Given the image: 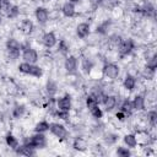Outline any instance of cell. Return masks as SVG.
<instances>
[{"label": "cell", "instance_id": "obj_15", "mask_svg": "<svg viewBox=\"0 0 157 157\" xmlns=\"http://www.w3.org/2000/svg\"><path fill=\"white\" fill-rule=\"evenodd\" d=\"M140 15H142L144 17L147 18H153L156 15V7L152 2L146 1L142 5H140Z\"/></svg>", "mask_w": 157, "mask_h": 157}, {"label": "cell", "instance_id": "obj_14", "mask_svg": "<svg viewBox=\"0 0 157 157\" xmlns=\"http://www.w3.org/2000/svg\"><path fill=\"white\" fill-rule=\"evenodd\" d=\"M60 12L64 17L66 18H72L75 15H76V6L74 2H70V1H65L63 2V5L60 6Z\"/></svg>", "mask_w": 157, "mask_h": 157}, {"label": "cell", "instance_id": "obj_6", "mask_svg": "<svg viewBox=\"0 0 157 157\" xmlns=\"http://www.w3.org/2000/svg\"><path fill=\"white\" fill-rule=\"evenodd\" d=\"M49 131L52 135H54L59 140H65L69 136V131H67L66 126L61 123H58V121L49 123Z\"/></svg>", "mask_w": 157, "mask_h": 157}, {"label": "cell", "instance_id": "obj_18", "mask_svg": "<svg viewBox=\"0 0 157 157\" xmlns=\"http://www.w3.org/2000/svg\"><path fill=\"white\" fill-rule=\"evenodd\" d=\"M20 31L25 34V36H29L33 33L34 31V23L31 18H23L20 23Z\"/></svg>", "mask_w": 157, "mask_h": 157}, {"label": "cell", "instance_id": "obj_32", "mask_svg": "<svg viewBox=\"0 0 157 157\" xmlns=\"http://www.w3.org/2000/svg\"><path fill=\"white\" fill-rule=\"evenodd\" d=\"M119 136L118 134H114V132H107L104 134V137H103V141L107 146H112V145H115L117 141H118Z\"/></svg>", "mask_w": 157, "mask_h": 157}, {"label": "cell", "instance_id": "obj_45", "mask_svg": "<svg viewBox=\"0 0 157 157\" xmlns=\"http://www.w3.org/2000/svg\"><path fill=\"white\" fill-rule=\"evenodd\" d=\"M1 23H2V13L0 12V25H1Z\"/></svg>", "mask_w": 157, "mask_h": 157}, {"label": "cell", "instance_id": "obj_19", "mask_svg": "<svg viewBox=\"0 0 157 157\" xmlns=\"http://www.w3.org/2000/svg\"><path fill=\"white\" fill-rule=\"evenodd\" d=\"M44 90H45V93L49 98H54L59 91V87H58V83L52 80V78H48V81L45 82V86H44Z\"/></svg>", "mask_w": 157, "mask_h": 157}, {"label": "cell", "instance_id": "obj_24", "mask_svg": "<svg viewBox=\"0 0 157 157\" xmlns=\"http://www.w3.org/2000/svg\"><path fill=\"white\" fill-rule=\"evenodd\" d=\"M26 113V105L22 103H16L11 109V115L13 119H21Z\"/></svg>", "mask_w": 157, "mask_h": 157}, {"label": "cell", "instance_id": "obj_27", "mask_svg": "<svg viewBox=\"0 0 157 157\" xmlns=\"http://www.w3.org/2000/svg\"><path fill=\"white\" fill-rule=\"evenodd\" d=\"M56 45H58V52L61 55H64V56L69 55V53H70V44H69V42L66 39H60Z\"/></svg>", "mask_w": 157, "mask_h": 157}, {"label": "cell", "instance_id": "obj_12", "mask_svg": "<svg viewBox=\"0 0 157 157\" xmlns=\"http://www.w3.org/2000/svg\"><path fill=\"white\" fill-rule=\"evenodd\" d=\"M75 33H76L77 38L86 39L91 34V25L88 22H80L75 28Z\"/></svg>", "mask_w": 157, "mask_h": 157}, {"label": "cell", "instance_id": "obj_22", "mask_svg": "<svg viewBox=\"0 0 157 157\" xmlns=\"http://www.w3.org/2000/svg\"><path fill=\"white\" fill-rule=\"evenodd\" d=\"M93 67H94V63L90 58H82V60L80 63V69L85 75H90L92 72Z\"/></svg>", "mask_w": 157, "mask_h": 157}, {"label": "cell", "instance_id": "obj_39", "mask_svg": "<svg viewBox=\"0 0 157 157\" xmlns=\"http://www.w3.org/2000/svg\"><path fill=\"white\" fill-rule=\"evenodd\" d=\"M155 74H156V71L155 70H151V69H148V67H144L142 69V71H141V76L145 78V80H152L153 77H155Z\"/></svg>", "mask_w": 157, "mask_h": 157}, {"label": "cell", "instance_id": "obj_31", "mask_svg": "<svg viewBox=\"0 0 157 157\" xmlns=\"http://www.w3.org/2000/svg\"><path fill=\"white\" fill-rule=\"evenodd\" d=\"M88 112H90L91 117H92L93 119H96V120H101V119L103 118V114H104V112H103V109L101 108V105H99V104L94 105V107H93V108H91Z\"/></svg>", "mask_w": 157, "mask_h": 157}, {"label": "cell", "instance_id": "obj_10", "mask_svg": "<svg viewBox=\"0 0 157 157\" xmlns=\"http://www.w3.org/2000/svg\"><path fill=\"white\" fill-rule=\"evenodd\" d=\"M55 105H56V109H60V110H71L72 108V98L69 93H65L63 94L61 97H59L56 101H55Z\"/></svg>", "mask_w": 157, "mask_h": 157}, {"label": "cell", "instance_id": "obj_5", "mask_svg": "<svg viewBox=\"0 0 157 157\" xmlns=\"http://www.w3.org/2000/svg\"><path fill=\"white\" fill-rule=\"evenodd\" d=\"M25 142H28L33 148L36 150H42V148H45L47 145H48V140H47V136L43 132H34L29 137H27L25 140Z\"/></svg>", "mask_w": 157, "mask_h": 157}, {"label": "cell", "instance_id": "obj_33", "mask_svg": "<svg viewBox=\"0 0 157 157\" xmlns=\"http://www.w3.org/2000/svg\"><path fill=\"white\" fill-rule=\"evenodd\" d=\"M47 131H49V121L39 120L34 125V132H43V134H45Z\"/></svg>", "mask_w": 157, "mask_h": 157}, {"label": "cell", "instance_id": "obj_2", "mask_svg": "<svg viewBox=\"0 0 157 157\" xmlns=\"http://www.w3.org/2000/svg\"><path fill=\"white\" fill-rule=\"evenodd\" d=\"M136 48V44H135V40L132 38H126V39H123L119 45L117 47V52H118V56L120 59H124L129 55L132 54V52L135 50Z\"/></svg>", "mask_w": 157, "mask_h": 157}, {"label": "cell", "instance_id": "obj_37", "mask_svg": "<svg viewBox=\"0 0 157 157\" xmlns=\"http://www.w3.org/2000/svg\"><path fill=\"white\" fill-rule=\"evenodd\" d=\"M115 155L119 156V157H129L132 153H131L129 147H126V146H118L117 150H115Z\"/></svg>", "mask_w": 157, "mask_h": 157}, {"label": "cell", "instance_id": "obj_43", "mask_svg": "<svg viewBox=\"0 0 157 157\" xmlns=\"http://www.w3.org/2000/svg\"><path fill=\"white\" fill-rule=\"evenodd\" d=\"M115 118H117L119 121H125V120H126V118H128V115H126L124 112H121V110H119V109H118V112L115 113Z\"/></svg>", "mask_w": 157, "mask_h": 157}, {"label": "cell", "instance_id": "obj_25", "mask_svg": "<svg viewBox=\"0 0 157 157\" xmlns=\"http://www.w3.org/2000/svg\"><path fill=\"white\" fill-rule=\"evenodd\" d=\"M5 144H6V146H7V147H10L11 150H15V148H17V147H18L20 141H18V139H17L13 134L7 132V134L5 135Z\"/></svg>", "mask_w": 157, "mask_h": 157}, {"label": "cell", "instance_id": "obj_13", "mask_svg": "<svg viewBox=\"0 0 157 157\" xmlns=\"http://www.w3.org/2000/svg\"><path fill=\"white\" fill-rule=\"evenodd\" d=\"M15 151V153L16 155H20V156H34L36 153H37V150L36 148H33L28 142H22V144H20L18 145V147L17 148H15L13 150Z\"/></svg>", "mask_w": 157, "mask_h": 157}, {"label": "cell", "instance_id": "obj_7", "mask_svg": "<svg viewBox=\"0 0 157 157\" xmlns=\"http://www.w3.org/2000/svg\"><path fill=\"white\" fill-rule=\"evenodd\" d=\"M64 69L67 75H75L78 70V60L75 55H66L64 60Z\"/></svg>", "mask_w": 157, "mask_h": 157}, {"label": "cell", "instance_id": "obj_28", "mask_svg": "<svg viewBox=\"0 0 157 157\" xmlns=\"http://www.w3.org/2000/svg\"><path fill=\"white\" fill-rule=\"evenodd\" d=\"M21 47H22V43L13 37L7 38L5 42V49H20L21 50Z\"/></svg>", "mask_w": 157, "mask_h": 157}, {"label": "cell", "instance_id": "obj_17", "mask_svg": "<svg viewBox=\"0 0 157 157\" xmlns=\"http://www.w3.org/2000/svg\"><path fill=\"white\" fill-rule=\"evenodd\" d=\"M132 102V105H134V110L136 112H144L146 109V98L144 94L139 93V94H135V97L131 99Z\"/></svg>", "mask_w": 157, "mask_h": 157}, {"label": "cell", "instance_id": "obj_23", "mask_svg": "<svg viewBox=\"0 0 157 157\" xmlns=\"http://www.w3.org/2000/svg\"><path fill=\"white\" fill-rule=\"evenodd\" d=\"M123 142H124V145H125L126 147H129L130 150H131V148H136L137 145H139L137 139H136V135L132 134V132L125 134V135L123 136Z\"/></svg>", "mask_w": 157, "mask_h": 157}, {"label": "cell", "instance_id": "obj_4", "mask_svg": "<svg viewBox=\"0 0 157 157\" xmlns=\"http://www.w3.org/2000/svg\"><path fill=\"white\" fill-rule=\"evenodd\" d=\"M120 75V67L118 64L112 63V61H107L103 64L102 66V76L107 80H115L118 78Z\"/></svg>", "mask_w": 157, "mask_h": 157}, {"label": "cell", "instance_id": "obj_38", "mask_svg": "<svg viewBox=\"0 0 157 157\" xmlns=\"http://www.w3.org/2000/svg\"><path fill=\"white\" fill-rule=\"evenodd\" d=\"M146 67H148V69H151V70H155L156 71V69H157V55L153 53L151 56H148L147 58V61H146V65H145Z\"/></svg>", "mask_w": 157, "mask_h": 157}, {"label": "cell", "instance_id": "obj_40", "mask_svg": "<svg viewBox=\"0 0 157 157\" xmlns=\"http://www.w3.org/2000/svg\"><path fill=\"white\" fill-rule=\"evenodd\" d=\"M85 104H86V108L90 110L91 108H93L94 105H97L98 102L96 101V98H94L92 94H88V96L86 97V99H85ZM99 105H101V104H99Z\"/></svg>", "mask_w": 157, "mask_h": 157}, {"label": "cell", "instance_id": "obj_29", "mask_svg": "<svg viewBox=\"0 0 157 157\" xmlns=\"http://www.w3.org/2000/svg\"><path fill=\"white\" fill-rule=\"evenodd\" d=\"M20 13H21V9H20V6L18 5H11V7L9 9V11L6 12V17L9 18V20H15V18H17L18 16H20Z\"/></svg>", "mask_w": 157, "mask_h": 157}, {"label": "cell", "instance_id": "obj_21", "mask_svg": "<svg viewBox=\"0 0 157 157\" xmlns=\"http://www.w3.org/2000/svg\"><path fill=\"white\" fill-rule=\"evenodd\" d=\"M118 108H119V110L124 112L128 117H130V115L135 112V110H134L132 102H131V99H129V98H124L123 102H121L120 104H118Z\"/></svg>", "mask_w": 157, "mask_h": 157}, {"label": "cell", "instance_id": "obj_36", "mask_svg": "<svg viewBox=\"0 0 157 157\" xmlns=\"http://www.w3.org/2000/svg\"><path fill=\"white\" fill-rule=\"evenodd\" d=\"M54 117H56L58 119L60 120H64V121H67L70 119V112L69 110H60V109H55V112L53 113Z\"/></svg>", "mask_w": 157, "mask_h": 157}, {"label": "cell", "instance_id": "obj_30", "mask_svg": "<svg viewBox=\"0 0 157 157\" xmlns=\"http://www.w3.org/2000/svg\"><path fill=\"white\" fill-rule=\"evenodd\" d=\"M146 120H147V124L151 128L156 126V124H157V112H156V109H150L146 113Z\"/></svg>", "mask_w": 157, "mask_h": 157}, {"label": "cell", "instance_id": "obj_20", "mask_svg": "<svg viewBox=\"0 0 157 157\" xmlns=\"http://www.w3.org/2000/svg\"><path fill=\"white\" fill-rule=\"evenodd\" d=\"M112 27V20H103L102 22H99L97 26H96V33L97 34H101V36H107L109 29Z\"/></svg>", "mask_w": 157, "mask_h": 157}, {"label": "cell", "instance_id": "obj_35", "mask_svg": "<svg viewBox=\"0 0 157 157\" xmlns=\"http://www.w3.org/2000/svg\"><path fill=\"white\" fill-rule=\"evenodd\" d=\"M72 148L76 150V151H83V150H86V142H85V140L81 139V137H78V136L75 137L74 141H72Z\"/></svg>", "mask_w": 157, "mask_h": 157}, {"label": "cell", "instance_id": "obj_1", "mask_svg": "<svg viewBox=\"0 0 157 157\" xmlns=\"http://www.w3.org/2000/svg\"><path fill=\"white\" fill-rule=\"evenodd\" d=\"M17 69L21 74L27 75V76H32L36 78H40L43 76V69H42V66H39L37 64H29V63L22 61L18 64Z\"/></svg>", "mask_w": 157, "mask_h": 157}, {"label": "cell", "instance_id": "obj_26", "mask_svg": "<svg viewBox=\"0 0 157 157\" xmlns=\"http://www.w3.org/2000/svg\"><path fill=\"white\" fill-rule=\"evenodd\" d=\"M123 40V37L119 34V33H113L108 37V40H107V44L109 48H114L117 49V47L119 45V43Z\"/></svg>", "mask_w": 157, "mask_h": 157}, {"label": "cell", "instance_id": "obj_11", "mask_svg": "<svg viewBox=\"0 0 157 157\" xmlns=\"http://www.w3.org/2000/svg\"><path fill=\"white\" fill-rule=\"evenodd\" d=\"M103 107H104V110L108 113V112H112L117 107H118V97L115 94H105L102 103H101Z\"/></svg>", "mask_w": 157, "mask_h": 157}, {"label": "cell", "instance_id": "obj_42", "mask_svg": "<svg viewBox=\"0 0 157 157\" xmlns=\"http://www.w3.org/2000/svg\"><path fill=\"white\" fill-rule=\"evenodd\" d=\"M104 0H88V5L92 10H97L98 7H101L103 5Z\"/></svg>", "mask_w": 157, "mask_h": 157}, {"label": "cell", "instance_id": "obj_34", "mask_svg": "<svg viewBox=\"0 0 157 157\" xmlns=\"http://www.w3.org/2000/svg\"><path fill=\"white\" fill-rule=\"evenodd\" d=\"M6 58L10 61H16L21 58V50L20 49H6Z\"/></svg>", "mask_w": 157, "mask_h": 157}, {"label": "cell", "instance_id": "obj_41", "mask_svg": "<svg viewBox=\"0 0 157 157\" xmlns=\"http://www.w3.org/2000/svg\"><path fill=\"white\" fill-rule=\"evenodd\" d=\"M11 1L10 0H0V12L2 15H6V12L9 11V9L11 7Z\"/></svg>", "mask_w": 157, "mask_h": 157}, {"label": "cell", "instance_id": "obj_8", "mask_svg": "<svg viewBox=\"0 0 157 157\" xmlns=\"http://www.w3.org/2000/svg\"><path fill=\"white\" fill-rule=\"evenodd\" d=\"M34 18H36V21L38 22V25L44 26V25L48 23L49 18H50V12H49V10H48L47 7H44V6H37V7L34 9Z\"/></svg>", "mask_w": 157, "mask_h": 157}, {"label": "cell", "instance_id": "obj_44", "mask_svg": "<svg viewBox=\"0 0 157 157\" xmlns=\"http://www.w3.org/2000/svg\"><path fill=\"white\" fill-rule=\"evenodd\" d=\"M67 1H70V2H74V4H76V2H80L81 0H67Z\"/></svg>", "mask_w": 157, "mask_h": 157}, {"label": "cell", "instance_id": "obj_9", "mask_svg": "<svg viewBox=\"0 0 157 157\" xmlns=\"http://www.w3.org/2000/svg\"><path fill=\"white\" fill-rule=\"evenodd\" d=\"M40 42H42L43 47L50 49V48H54L58 44V37L53 31H48V32L43 33V36L40 37Z\"/></svg>", "mask_w": 157, "mask_h": 157}, {"label": "cell", "instance_id": "obj_3", "mask_svg": "<svg viewBox=\"0 0 157 157\" xmlns=\"http://www.w3.org/2000/svg\"><path fill=\"white\" fill-rule=\"evenodd\" d=\"M21 58L26 63L37 64V61L39 60V54H38V52L34 48H32L29 44L25 43L21 47Z\"/></svg>", "mask_w": 157, "mask_h": 157}, {"label": "cell", "instance_id": "obj_16", "mask_svg": "<svg viewBox=\"0 0 157 157\" xmlns=\"http://www.w3.org/2000/svg\"><path fill=\"white\" fill-rule=\"evenodd\" d=\"M136 85H137V80L136 76H134L132 74H126L125 77L123 78V87L128 92H132L136 88Z\"/></svg>", "mask_w": 157, "mask_h": 157}]
</instances>
